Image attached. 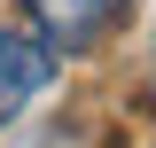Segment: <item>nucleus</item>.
<instances>
[{"label": "nucleus", "instance_id": "1", "mask_svg": "<svg viewBox=\"0 0 156 148\" xmlns=\"http://www.w3.org/2000/svg\"><path fill=\"white\" fill-rule=\"evenodd\" d=\"M23 16H31V39L47 55H86L125 16V0H23Z\"/></svg>", "mask_w": 156, "mask_h": 148}, {"label": "nucleus", "instance_id": "2", "mask_svg": "<svg viewBox=\"0 0 156 148\" xmlns=\"http://www.w3.org/2000/svg\"><path fill=\"white\" fill-rule=\"evenodd\" d=\"M47 70H55V55H47L31 31H0V125L47 86Z\"/></svg>", "mask_w": 156, "mask_h": 148}, {"label": "nucleus", "instance_id": "3", "mask_svg": "<svg viewBox=\"0 0 156 148\" xmlns=\"http://www.w3.org/2000/svg\"><path fill=\"white\" fill-rule=\"evenodd\" d=\"M148 101H156V70H148Z\"/></svg>", "mask_w": 156, "mask_h": 148}]
</instances>
